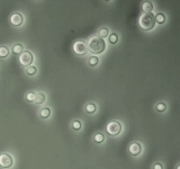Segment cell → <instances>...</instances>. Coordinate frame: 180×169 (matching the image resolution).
Instances as JSON below:
<instances>
[{"label":"cell","mask_w":180,"mask_h":169,"mask_svg":"<svg viewBox=\"0 0 180 169\" xmlns=\"http://www.w3.org/2000/svg\"><path fill=\"white\" fill-rule=\"evenodd\" d=\"M105 49H106V43L104 41V38L94 36V37H90V40L88 41L87 50L92 54H100L105 51Z\"/></svg>","instance_id":"cell-1"},{"label":"cell","mask_w":180,"mask_h":169,"mask_svg":"<svg viewBox=\"0 0 180 169\" xmlns=\"http://www.w3.org/2000/svg\"><path fill=\"white\" fill-rule=\"evenodd\" d=\"M138 23H140V26L144 31H151V30H153L154 26H155V24H157L153 14H143L140 17Z\"/></svg>","instance_id":"cell-2"},{"label":"cell","mask_w":180,"mask_h":169,"mask_svg":"<svg viewBox=\"0 0 180 169\" xmlns=\"http://www.w3.org/2000/svg\"><path fill=\"white\" fill-rule=\"evenodd\" d=\"M106 130H107V133L109 135L115 137V135H118L122 132V124L119 122H117V121H112V122H109L107 124Z\"/></svg>","instance_id":"cell-3"},{"label":"cell","mask_w":180,"mask_h":169,"mask_svg":"<svg viewBox=\"0 0 180 169\" xmlns=\"http://www.w3.org/2000/svg\"><path fill=\"white\" fill-rule=\"evenodd\" d=\"M33 61H34V56L29 51H23L19 54V62L21 65L27 68L33 63Z\"/></svg>","instance_id":"cell-4"},{"label":"cell","mask_w":180,"mask_h":169,"mask_svg":"<svg viewBox=\"0 0 180 169\" xmlns=\"http://www.w3.org/2000/svg\"><path fill=\"white\" fill-rule=\"evenodd\" d=\"M73 51L74 53H77L78 55H85L87 53V44L82 41H77L73 44Z\"/></svg>","instance_id":"cell-5"},{"label":"cell","mask_w":180,"mask_h":169,"mask_svg":"<svg viewBox=\"0 0 180 169\" xmlns=\"http://www.w3.org/2000/svg\"><path fill=\"white\" fill-rule=\"evenodd\" d=\"M0 166L2 168H10L12 166V157L8 153L0 155Z\"/></svg>","instance_id":"cell-6"},{"label":"cell","mask_w":180,"mask_h":169,"mask_svg":"<svg viewBox=\"0 0 180 169\" xmlns=\"http://www.w3.org/2000/svg\"><path fill=\"white\" fill-rule=\"evenodd\" d=\"M128 151H129V153L132 156L138 157V156L141 155V152H142V146L138 142H133V143H131V146L128 148Z\"/></svg>","instance_id":"cell-7"},{"label":"cell","mask_w":180,"mask_h":169,"mask_svg":"<svg viewBox=\"0 0 180 169\" xmlns=\"http://www.w3.org/2000/svg\"><path fill=\"white\" fill-rule=\"evenodd\" d=\"M23 21H24V18H23V16H21L19 12H15V14L11 15L10 23L14 26H21V24H23Z\"/></svg>","instance_id":"cell-8"},{"label":"cell","mask_w":180,"mask_h":169,"mask_svg":"<svg viewBox=\"0 0 180 169\" xmlns=\"http://www.w3.org/2000/svg\"><path fill=\"white\" fill-rule=\"evenodd\" d=\"M45 100H46V96H45V94H43V93H37V94H35V100H34V102H35L37 105L43 104Z\"/></svg>","instance_id":"cell-9"},{"label":"cell","mask_w":180,"mask_h":169,"mask_svg":"<svg viewBox=\"0 0 180 169\" xmlns=\"http://www.w3.org/2000/svg\"><path fill=\"white\" fill-rule=\"evenodd\" d=\"M142 9L144 11V14H151V11L153 10V5H152V2H150V1L144 2V3L142 5Z\"/></svg>","instance_id":"cell-10"},{"label":"cell","mask_w":180,"mask_h":169,"mask_svg":"<svg viewBox=\"0 0 180 169\" xmlns=\"http://www.w3.org/2000/svg\"><path fill=\"white\" fill-rule=\"evenodd\" d=\"M50 115H51V109L49 107H43L40 111V116L42 118H49Z\"/></svg>","instance_id":"cell-11"},{"label":"cell","mask_w":180,"mask_h":169,"mask_svg":"<svg viewBox=\"0 0 180 169\" xmlns=\"http://www.w3.org/2000/svg\"><path fill=\"white\" fill-rule=\"evenodd\" d=\"M23 51H24V47H23V45H21V43H16L12 46V52L15 53V54H21Z\"/></svg>","instance_id":"cell-12"},{"label":"cell","mask_w":180,"mask_h":169,"mask_svg":"<svg viewBox=\"0 0 180 169\" xmlns=\"http://www.w3.org/2000/svg\"><path fill=\"white\" fill-rule=\"evenodd\" d=\"M96 109H97V107L94 103H89L88 105L86 106V112L88 113V114H94L96 112Z\"/></svg>","instance_id":"cell-13"},{"label":"cell","mask_w":180,"mask_h":169,"mask_svg":"<svg viewBox=\"0 0 180 169\" xmlns=\"http://www.w3.org/2000/svg\"><path fill=\"white\" fill-rule=\"evenodd\" d=\"M154 19H155V23H158V24H163L166 21V16L162 12H159L154 16Z\"/></svg>","instance_id":"cell-14"},{"label":"cell","mask_w":180,"mask_h":169,"mask_svg":"<svg viewBox=\"0 0 180 169\" xmlns=\"http://www.w3.org/2000/svg\"><path fill=\"white\" fill-rule=\"evenodd\" d=\"M9 55V49L7 46H0V58H7Z\"/></svg>","instance_id":"cell-15"},{"label":"cell","mask_w":180,"mask_h":169,"mask_svg":"<svg viewBox=\"0 0 180 169\" xmlns=\"http://www.w3.org/2000/svg\"><path fill=\"white\" fill-rule=\"evenodd\" d=\"M104 140H105V137L103 133H96L95 137H94V141L96 143H103Z\"/></svg>","instance_id":"cell-16"},{"label":"cell","mask_w":180,"mask_h":169,"mask_svg":"<svg viewBox=\"0 0 180 169\" xmlns=\"http://www.w3.org/2000/svg\"><path fill=\"white\" fill-rule=\"evenodd\" d=\"M107 36H108V28H107V27L100 28L99 32H98V37L104 38V37H107Z\"/></svg>","instance_id":"cell-17"},{"label":"cell","mask_w":180,"mask_h":169,"mask_svg":"<svg viewBox=\"0 0 180 169\" xmlns=\"http://www.w3.org/2000/svg\"><path fill=\"white\" fill-rule=\"evenodd\" d=\"M99 62V59L97 58V56H90L89 59H88V64L90 65V67H96L97 64Z\"/></svg>","instance_id":"cell-18"},{"label":"cell","mask_w":180,"mask_h":169,"mask_svg":"<svg viewBox=\"0 0 180 169\" xmlns=\"http://www.w3.org/2000/svg\"><path fill=\"white\" fill-rule=\"evenodd\" d=\"M36 72H37V69L34 65H29L26 68V74L28 76H34V74H36Z\"/></svg>","instance_id":"cell-19"},{"label":"cell","mask_w":180,"mask_h":169,"mask_svg":"<svg viewBox=\"0 0 180 169\" xmlns=\"http://www.w3.org/2000/svg\"><path fill=\"white\" fill-rule=\"evenodd\" d=\"M109 42L112 43V44H116V43L118 42V35L115 34V33L110 34V35H109Z\"/></svg>","instance_id":"cell-20"},{"label":"cell","mask_w":180,"mask_h":169,"mask_svg":"<svg viewBox=\"0 0 180 169\" xmlns=\"http://www.w3.org/2000/svg\"><path fill=\"white\" fill-rule=\"evenodd\" d=\"M166 109H167V106L164 103H159L158 105H157V111L159 112V113H163V112H166Z\"/></svg>","instance_id":"cell-21"},{"label":"cell","mask_w":180,"mask_h":169,"mask_svg":"<svg viewBox=\"0 0 180 169\" xmlns=\"http://www.w3.org/2000/svg\"><path fill=\"white\" fill-rule=\"evenodd\" d=\"M72 128L75 130V131H79V130L81 128V122H79V121H73V122H72Z\"/></svg>","instance_id":"cell-22"},{"label":"cell","mask_w":180,"mask_h":169,"mask_svg":"<svg viewBox=\"0 0 180 169\" xmlns=\"http://www.w3.org/2000/svg\"><path fill=\"white\" fill-rule=\"evenodd\" d=\"M26 99L29 103H34V100H35V93H28L26 95Z\"/></svg>","instance_id":"cell-23"},{"label":"cell","mask_w":180,"mask_h":169,"mask_svg":"<svg viewBox=\"0 0 180 169\" xmlns=\"http://www.w3.org/2000/svg\"><path fill=\"white\" fill-rule=\"evenodd\" d=\"M153 169H163V167H162L161 164H155V165L153 166Z\"/></svg>","instance_id":"cell-24"},{"label":"cell","mask_w":180,"mask_h":169,"mask_svg":"<svg viewBox=\"0 0 180 169\" xmlns=\"http://www.w3.org/2000/svg\"><path fill=\"white\" fill-rule=\"evenodd\" d=\"M176 169H179V166H177V168H176Z\"/></svg>","instance_id":"cell-25"}]
</instances>
